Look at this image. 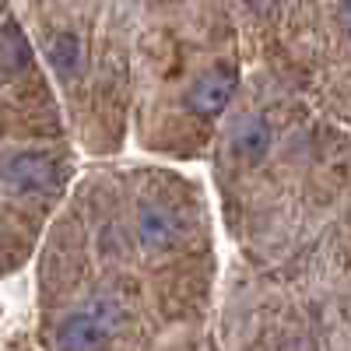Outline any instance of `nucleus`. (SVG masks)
<instances>
[{
    "instance_id": "f03ea898",
    "label": "nucleus",
    "mask_w": 351,
    "mask_h": 351,
    "mask_svg": "<svg viewBox=\"0 0 351 351\" xmlns=\"http://www.w3.org/2000/svg\"><path fill=\"white\" fill-rule=\"evenodd\" d=\"M112 337V327L99 313H71L53 330L56 351H102Z\"/></svg>"
},
{
    "instance_id": "0eeeda50",
    "label": "nucleus",
    "mask_w": 351,
    "mask_h": 351,
    "mask_svg": "<svg viewBox=\"0 0 351 351\" xmlns=\"http://www.w3.org/2000/svg\"><path fill=\"white\" fill-rule=\"evenodd\" d=\"M28 60H32V46L21 36V28L14 21L0 25V67L4 71H21Z\"/></svg>"
},
{
    "instance_id": "6e6552de",
    "label": "nucleus",
    "mask_w": 351,
    "mask_h": 351,
    "mask_svg": "<svg viewBox=\"0 0 351 351\" xmlns=\"http://www.w3.org/2000/svg\"><path fill=\"white\" fill-rule=\"evenodd\" d=\"M341 14H344V21H351V4H348V8H341Z\"/></svg>"
},
{
    "instance_id": "39448f33",
    "label": "nucleus",
    "mask_w": 351,
    "mask_h": 351,
    "mask_svg": "<svg viewBox=\"0 0 351 351\" xmlns=\"http://www.w3.org/2000/svg\"><path fill=\"white\" fill-rule=\"evenodd\" d=\"M271 152V123L263 116H243L232 127V155H239L243 162H260Z\"/></svg>"
},
{
    "instance_id": "7ed1b4c3",
    "label": "nucleus",
    "mask_w": 351,
    "mask_h": 351,
    "mask_svg": "<svg viewBox=\"0 0 351 351\" xmlns=\"http://www.w3.org/2000/svg\"><path fill=\"white\" fill-rule=\"evenodd\" d=\"M0 180L14 190H25V193H39V190H49L56 183V165L49 155H39V152H18L11 155L4 165H0Z\"/></svg>"
},
{
    "instance_id": "20e7f679",
    "label": "nucleus",
    "mask_w": 351,
    "mask_h": 351,
    "mask_svg": "<svg viewBox=\"0 0 351 351\" xmlns=\"http://www.w3.org/2000/svg\"><path fill=\"white\" fill-rule=\"evenodd\" d=\"M137 236L144 250H165L180 236V218L162 204H141L137 211Z\"/></svg>"
},
{
    "instance_id": "f257e3e1",
    "label": "nucleus",
    "mask_w": 351,
    "mask_h": 351,
    "mask_svg": "<svg viewBox=\"0 0 351 351\" xmlns=\"http://www.w3.org/2000/svg\"><path fill=\"white\" fill-rule=\"evenodd\" d=\"M236 67L228 64H215L208 67L186 92V109L197 116H218L221 109H228L232 95H236Z\"/></svg>"
},
{
    "instance_id": "423d86ee",
    "label": "nucleus",
    "mask_w": 351,
    "mask_h": 351,
    "mask_svg": "<svg viewBox=\"0 0 351 351\" xmlns=\"http://www.w3.org/2000/svg\"><path fill=\"white\" fill-rule=\"evenodd\" d=\"M46 60L53 64V71L60 77H77L84 67V46H81L77 32H53L46 39Z\"/></svg>"
}]
</instances>
